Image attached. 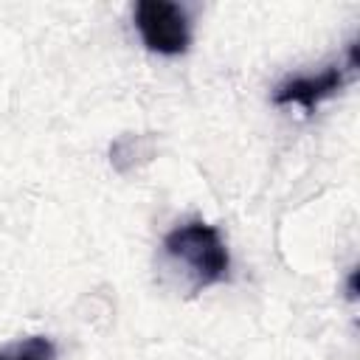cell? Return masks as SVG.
Instances as JSON below:
<instances>
[{"mask_svg": "<svg viewBox=\"0 0 360 360\" xmlns=\"http://www.w3.org/2000/svg\"><path fill=\"white\" fill-rule=\"evenodd\" d=\"M160 248H163V256L177 270H183V276L188 278L191 295L225 281L231 273L228 245H225L219 228L211 222L188 219V222L172 228L163 236Z\"/></svg>", "mask_w": 360, "mask_h": 360, "instance_id": "obj_1", "label": "cell"}, {"mask_svg": "<svg viewBox=\"0 0 360 360\" xmlns=\"http://www.w3.org/2000/svg\"><path fill=\"white\" fill-rule=\"evenodd\" d=\"M135 28L146 51L160 56H183L191 48V17L172 0H138L132 11Z\"/></svg>", "mask_w": 360, "mask_h": 360, "instance_id": "obj_2", "label": "cell"}, {"mask_svg": "<svg viewBox=\"0 0 360 360\" xmlns=\"http://www.w3.org/2000/svg\"><path fill=\"white\" fill-rule=\"evenodd\" d=\"M354 73H357V42L349 45L346 62L329 65L318 73L287 76L284 82H278L270 93V101L276 107H301L304 112H315V107L323 104L326 98L338 96L352 82Z\"/></svg>", "mask_w": 360, "mask_h": 360, "instance_id": "obj_3", "label": "cell"}, {"mask_svg": "<svg viewBox=\"0 0 360 360\" xmlns=\"http://www.w3.org/2000/svg\"><path fill=\"white\" fill-rule=\"evenodd\" d=\"M0 360H56V346L45 335H28L3 346Z\"/></svg>", "mask_w": 360, "mask_h": 360, "instance_id": "obj_4", "label": "cell"}]
</instances>
